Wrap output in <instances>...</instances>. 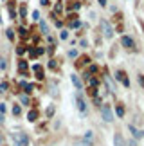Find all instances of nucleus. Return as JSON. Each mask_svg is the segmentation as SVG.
I'll list each match as a JSON object with an SVG mask.
<instances>
[{
  "mask_svg": "<svg viewBox=\"0 0 144 146\" xmlns=\"http://www.w3.org/2000/svg\"><path fill=\"white\" fill-rule=\"evenodd\" d=\"M97 85H99V81L96 80V78H90V87L92 88H97Z\"/></svg>",
  "mask_w": 144,
  "mask_h": 146,
  "instance_id": "f3484780",
  "label": "nucleus"
},
{
  "mask_svg": "<svg viewBox=\"0 0 144 146\" xmlns=\"http://www.w3.org/2000/svg\"><path fill=\"white\" fill-rule=\"evenodd\" d=\"M20 101H22V105H29V98L27 96H20Z\"/></svg>",
  "mask_w": 144,
  "mask_h": 146,
  "instance_id": "412c9836",
  "label": "nucleus"
},
{
  "mask_svg": "<svg viewBox=\"0 0 144 146\" xmlns=\"http://www.w3.org/2000/svg\"><path fill=\"white\" fill-rule=\"evenodd\" d=\"M59 38H61V40H67V38H69V33H67V31H61V35H59Z\"/></svg>",
  "mask_w": 144,
  "mask_h": 146,
  "instance_id": "a878e982",
  "label": "nucleus"
},
{
  "mask_svg": "<svg viewBox=\"0 0 144 146\" xmlns=\"http://www.w3.org/2000/svg\"><path fill=\"white\" fill-rule=\"evenodd\" d=\"M101 25H103V33H104V36H106V38H112V36H114V29L108 25V22H104V20H103V24H101Z\"/></svg>",
  "mask_w": 144,
  "mask_h": 146,
  "instance_id": "20e7f679",
  "label": "nucleus"
},
{
  "mask_svg": "<svg viewBox=\"0 0 144 146\" xmlns=\"http://www.w3.org/2000/svg\"><path fill=\"white\" fill-rule=\"evenodd\" d=\"M13 139H15L16 146H27V144H29V137H27L25 133H22V132L13 133Z\"/></svg>",
  "mask_w": 144,
  "mask_h": 146,
  "instance_id": "f257e3e1",
  "label": "nucleus"
},
{
  "mask_svg": "<svg viewBox=\"0 0 144 146\" xmlns=\"http://www.w3.org/2000/svg\"><path fill=\"white\" fill-rule=\"evenodd\" d=\"M77 25H79V22H77V20H74V22H70V27H77Z\"/></svg>",
  "mask_w": 144,
  "mask_h": 146,
  "instance_id": "2f4dec72",
  "label": "nucleus"
},
{
  "mask_svg": "<svg viewBox=\"0 0 144 146\" xmlns=\"http://www.w3.org/2000/svg\"><path fill=\"white\" fill-rule=\"evenodd\" d=\"M114 146H128V144H126L124 137L121 135V133H115L114 135Z\"/></svg>",
  "mask_w": 144,
  "mask_h": 146,
  "instance_id": "423d86ee",
  "label": "nucleus"
},
{
  "mask_svg": "<svg viewBox=\"0 0 144 146\" xmlns=\"http://www.w3.org/2000/svg\"><path fill=\"white\" fill-rule=\"evenodd\" d=\"M54 115V106H49L47 108V117H52Z\"/></svg>",
  "mask_w": 144,
  "mask_h": 146,
  "instance_id": "4be33fe9",
  "label": "nucleus"
},
{
  "mask_svg": "<svg viewBox=\"0 0 144 146\" xmlns=\"http://www.w3.org/2000/svg\"><path fill=\"white\" fill-rule=\"evenodd\" d=\"M16 52H18V54H24V52H25V47H24V45L18 47V49H16Z\"/></svg>",
  "mask_w": 144,
  "mask_h": 146,
  "instance_id": "c756f323",
  "label": "nucleus"
},
{
  "mask_svg": "<svg viewBox=\"0 0 144 146\" xmlns=\"http://www.w3.org/2000/svg\"><path fill=\"white\" fill-rule=\"evenodd\" d=\"M40 18V13H38V11H32V20H38Z\"/></svg>",
  "mask_w": 144,
  "mask_h": 146,
  "instance_id": "c85d7f7f",
  "label": "nucleus"
},
{
  "mask_svg": "<svg viewBox=\"0 0 144 146\" xmlns=\"http://www.w3.org/2000/svg\"><path fill=\"white\" fill-rule=\"evenodd\" d=\"M115 78H117V80H119L121 83H123V85H126V87L130 85V81H128V78H126V72H124V70H117Z\"/></svg>",
  "mask_w": 144,
  "mask_h": 146,
  "instance_id": "7ed1b4c3",
  "label": "nucleus"
},
{
  "mask_svg": "<svg viewBox=\"0 0 144 146\" xmlns=\"http://www.w3.org/2000/svg\"><path fill=\"white\" fill-rule=\"evenodd\" d=\"M74 146H94V143H88V141H85V139H76Z\"/></svg>",
  "mask_w": 144,
  "mask_h": 146,
  "instance_id": "1a4fd4ad",
  "label": "nucleus"
},
{
  "mask_svg": "<svg viewBox=\"0 0 144 146\" xmlns=\"http://www.w3.org/2000/svg\"><path fill=\"white\" fill-rule=\"evenodd\" d=\"M27 119H29L31 123H34V121L38 119V110H31L29 114H27Z\"/></svg>",
  "mask_w": 144,
  "mask_h": 146,
  "instance_id": "9b49d317",
  "label": "nucleus"
},
{
  "mask_svg": "<svg viewBox=\"0 0 144 146\" xmlns=\"http://www.w3.org/2000/svg\"><path fill=\"white\" fill-rule=\"evenodd\" d=\"M32 70H34V74H36L38 80H43V69H42L40 65H34V67H32Z\"/></svg>",
  "mask_w": 144,
  "mask_h": 146,
  "instance_id": "6e6552de",
  "label": "nucleus"
},
{
  "mask_svg": "<svg viewBox=\"0 0 144 146\" xmlns=\"http://www.w3.org/2000/svg\"><path fill=\"white\" fill-rule=\"evenodd\" d=\"M5 36H7L9 40H13V38H15V31H11V29H7V31H5Z\"/></svg>",
  "mask_w": 144,
  "mask_h": 146,
  "instance_id": "a211bd4d",
  "label": "nucleus"
},
{
  "mask_svg": "<svg viewBox=\"0 0 144 146\" xmlns=\"http://www.w3.org/2000/svg\"><path fill=\"white\" fill-rule=\"evenodd\" d=\"M101 114H103V119L106 121V123L114 121V112H112V108H110L108 105H103L101 106Z\"/></svg>",
  "mask_w": 144,
  "mask_h": 146,
  "instance_id": "f03ea898",
  "label": "nucleus"
},
{
  "mask_svg": "<svg viewBox=\"0 0 144 146\" xmlns=\"http://www.w3.org/2000/svg\"><path fill=\"white\" fill-rule=\"evenodd\" d=\"M0 143H2V137H0Z\"/></svg>",
  "mask_w": 144,
  "mask_h": 146,
  "instance_id": "e433bc0d",
  "label": "nucleus"
},
{
  "mask_svg": "<svg viewBox=\"0 0 144 146\" xmlns=\"http://www.w3.org/2000/svg\"><path fill=\"white\" fill-rule=\"evenodd\" d=\"M130 132L133 133V137H137V139H141V137H144V132H141V130H137L135 126H130Z\"/></svg>",
  "mask_w": 144,
  "mask_h": 146,
  "instance_id": "9d476101",
  "label": "nucleus"
},
{
  "mask_svg": "<svg viewBox=\"0 0 144 146\" xmlns=\"http://www.w3.org/2000/svg\"><path fill=\"white\" fill-rule=\"evenodd\" d=\"M7 83H2V85H0V92H5V90H7Z\"/></svg>",
  "mask_w": 144,
  "mask_h": 146,
  "instance_id": "cd10ccee",
  "label": "nucleus"
},
{
  "mask_svg": "<svg viewBox=\"0 0 144 146\" xmlns=\"http://www.w3.org/2000/svg\"><path fill=\"white\" fill-rule=\"evenodd\" d=\"M94 72H97V67H96V65H92L90 69H88V74H94ZM88 74H87V76H88Z\"/></svg>",
  "mask_w": 144,
  "mask_h": 146,
  "instance_id": "bb28decb",
  "label": "nucleus"
},
{
  "mask_svg": "<svg viewBox=\"0 0 144 146\" xmlns=\"http://www.w3.org/2000/svg\"><path fill=\"white\" fill-rule=\"evenodd\" d=\"M83 139H85V141H88V143H94V133H92V132H85Z\"/></svg>",
  "mask_w": 144,
  "mask_h": 146,
  "instance_id": "2eb2a0df",
  "label": "nucleus"
},
{
  "mask_svg": "<svg viewBox=\"0 0 144 146\" xmlns=\"http://www.w3.org/2000/svg\"><path fill=\"white\" fill-rule=\"evenodd\" d=\"M72 83H74V87L77 88V90H81V87H83V85H81V80H79V78H77L76 74L72 76Z\"/></svg>",
  "mask_w": 144,
  "mask_h": 146,
  "instance_id": "f8f14e48",
  "label": "nucleus"
},
{
  "mask_svg": "<svg viewBox=\"0 0 144 146\" xmlns=\"http://www.w3.org/2000/svg\"><path fill=\"white\" fill-rule=\"evenodd\" d=\"M20 112H22V110H20V106H18V105L13 106V114H15V115H20Z\"/></svg>",
  "mask_w": 144,
  "mask_h": 146,
  "instance_id": "b1692460",
  "label": "nucleus"
},
{
  "mask_svg": "<svg viewBox=\"0 0 144 146\" xmlns=\"http://www.w3.org/2000/svg\"><path fill=\"white\" fill-rule=\"evenodd\" d=\"M115 112H117V115H119V117H124V106L121 105V103L115 106Z\"/></svg>",
  "mask_w": 144,
  "mask_h": 146,
  "instance_id": "4468645a",
  "label": "nucleus"
},
{
  "mask_svg": "<svg viewBox=\"0 0 144 146\" xmlns=\"http://www.w3.org/2000/svg\"><path fill=\"white\" fill-rule=\"evenodd\" d=\"M54 11H56V13H61V11H63V5H61V2H58V4H56V7H54Z\"/></svg>",
  "mask_w": 144,
  "mask_h": 146,
  "instance_id": "6ab92c4d",
  "label": "nucleus"
},
{
  "mask_svg": "<svg viewBox=\"0 0 144 146\" xmlns=\"http://www.w3.org/2000/svg\"><path fill=\"white\" fill-rule=\"evenodd\" d=\"M67 9H72V11L79 9V2H69V5H67Z\"/></svg>",
  "mask_w": 144,
  "mask_h": 146,
  "instance_id": "dca6fc26",
  "label": "nucleus"
},
{
  "mask_svg": "<svg viewBox=\"0 0 144 146\" xmlns=\"http://www.w3.org/2000/svg\"><path fill=\"white\" fill-rule=\"evenodd\" d=\"M18 33H20V36H22V38H25V36H27V29H24V27H20Z\"/></svg>",
  "mask_w": 144,
  "mask_h": 146,
  "instance_id": "5701e85b",
  "label": "nucleus"
},
{
  "mask_svg": "<svg viewBox=\"0 0 144 146\" xmlns=\"http://www.w3.org/2000/svg\"><path fill=\"white\" fill-rule=\"evenodd\" d=\"M87 63H88V56H81V58L77 60L76 67H81V65H87Z\"/></svg>",
  "mask_w": 144,
  "mask_h": 146,
  "instance_id": "ddd939ff",
  "label": "nucleus"
},
{
  "mask_svg": "<svg viewBox=\"0 0 144 146\" xmlns=\"http://www.w3.org/2000/svg\"><path fill=\"white\" fill-rule=\"evenodd\" d=\"M27 69V63L25 61H20V70H25Z\"/></svg>",
  "mask_w": 144,
  "mask_h": 146,
  "instance_id": "7c9ffc66",
  "label": "nucleus"
},
{
  "mask_svg": "<svg viewBox=\"0 0 144 146\" xmlns=\"http://www.w3.org/2000/svg\"><path fill=\"white\" fill-rule=\"evenodd\" d=\"M76 105H77V108H79L81 112H85V110H87V103L83 101L81 96H76Z\"/></svg>",
  "mask_w": 144,
  "mask_h": 146,
  "instance_id": "0eeeda50",
  "label": "nucleus"
},
{
  "mask_svg": "<svg viewBox=\"0 0 144 146\" xmlns=\"http://www.w3.org/2000/svg\"><path fill=\"white\" fill-rule=\"evenodd\" d=\"M141 85L144 87V76H141Z\"/></svg>",
  "mask_w": 144,
  "mask_h": 146,
  "instance_id": "c9c22d12",
  "label": "nucleus"
},
{
  "mask_svg": "<svg viewBox=\"0 0 144 146\" xmlns=\"http://www.w3.org/2000/svg\"><path fill=\"white\" fill-rule=\"evenodd\" d=\"M42 5H49V0H42Z\"/></svg>",
  "mask_w": 144,
  "mask_h": 146,
  "instance_id": "72a5a7b5",
  "label": "nucleus"
},
{
  "mask_svg": "<svg viewBox=\"0 0 144 146\" xmlns=\"http://www.w3.org/2000/svg\"><path fill=\"white\" fill-rule=\"evenodd\" d=\"M40 27H42V31H43V35H47L49 33V29H47V25L43 24V22H40Z\"/></svg>",
  "mask_w": 144,
  "mask_h": 146,
  "instance_id": "393cba45",
  "label": "nucleus"
},
{
  "mask_svg": "<svg viewBox=\"0 0 144 146\" xmlns=\"http://www.w3.org/2000/svg\"><path fill=\"white\" fill-rule=\"evenodd\" d=\"M99 4H101V5H106V0H99Z\"/></svg>",
  "mask_w": 144,
  "mask_h": 146,
  "instance_id": "f704fd0d",
  "label": "nucleus"
},
{
  "mask_svg": "<svg viewBox=\"0 0 144 146\" xmlns=\"http://www.w3.org/2000/svg\"><path fill=\"white\" fill-rule=\"evenodd\" d=\"M99 103H101V99H99V98L96 96V98H94V105H99Z\"/></svg>",
  "mask_w": 144,
  "mask_h": 146,
  "instance_id": "473e14b6",
  "label": "nucleus"
},
{
  "mask_svg": "<svg viewBox=\"0 0 144 146\" xmlns=\"http://www.w3.org/2000/svg\"><path fill=\"white\" fill-rule=\"evenodd\" d=\"M121 43H123V47H126V49H133V47H135V42L131 40L130 36H123V40H121Z\"/></svg>",
  "mask_w": 144,
  "mask_h": 146,
  "instance_id": "39448f33",
  "label": "nucleus"
},
{
  "mask_svg": "<svg viewBox=\"0 0 144 146\" xmlns=\"http://www.w3.org/2000/svg\"><path fill=\"white\" fill-rule=\"evenodd\" d=\"M20 15H22V16L25 18V15H27V7H25V4H24V5L20 7Z\"/></svg>",
  "mask_w": 144,
  "mask_h": 146,
  "instance_id": "aec40b11",
  "label": "nucleus"
}]
</instances>
